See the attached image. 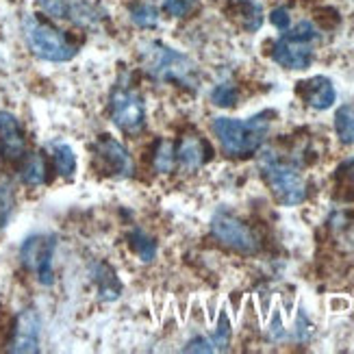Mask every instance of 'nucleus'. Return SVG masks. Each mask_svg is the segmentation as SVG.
I'll use <instances>...</instances> for the list:
<instances>
[{"label":"nucleus","mask_w":354,"mask_h":354,"mask_svg":"<svg viewBox=\"0 0 354 354\" xmlns=\"http://www.w3.org/2000/svg\"><path fill=\"white\" fill-rule=\"evenodd\" d=\"M55 250L57 235L53 233H33L20 245V263L35 276L39 285L50 287L55 283Z\"/></svg>","instance_id":"nucleus-6"},{"label":"nucleus","mask_w":354,"mask_h":354,"mask_svg":"<svg viewBox=\"0 0 354 354\" xmlns=\"http://www.w3.org/2000/svg\"><path fill=\"white\" fill-rule=\"evenodd\" d=\"M296 333H298V339L300 342H306V339H309V335H311V324H309V319H306L304 311H300V315H298Z\"/></svg>","instance_id":"nucleus-30"},{"label":"nucleus","mask_w":354,"mask_h":354,"mask_svg":"<svg viewBox=\"0 0 354 354\" xmlns=\"http://www.w3.org/2000/svg\"><path fill=\"white\" fill-rule=\"evenodd\" d=\"M26 155V140L18 118L9 111H0V157L5 161H22Z\"/></svg>","instance_id":"nucleus-11"},{"label":"nucleus","mask_w":354,"mask_h":354,"mask_svg":"<svg viewBox=\"0 0 354 354\" xmlns=\"http://www.w3.org/2000/svg\"><path fill=\"white\" fill-rule=\"evenodd\" d=\"M89 274H91V281L96 285L98 298L102 302H115L122 296V281L118 279V272L109 263L94 261V263L89 266Z\"/></svg>","instance_id":"nucleus-14"},{"label":"nucleus","mask_w":354,"mask_h":354,"mask_svg":"<svg viewBox=\"0 0 354 354\" xmlns=\"http://www.w3.org/2000/svg\"><path fill=\"white\" fill-rule=\"evenodd\" d=\"M198 7V0H163V9L172 18H185Z\"/></svg>","instance_id":"nucleus-26"},{"label":"nucleus","mask_w":354,"mask_h":354,"mask_svg":"<svg viewBox=\"0 0 354 354\" xmlns=\"http://www.w3.org/2000/svg\"><path fill=\"white\" fill-rule=\"evenodd\" d=\"M41 344V317L35 309H24L13 326L9 352L13 354H35Z\"/></svg>","instance_id":"nucleus-10"},{"label":"nucleus","mask_w":354,"mask_h":354,"mask_svg":"<svg viewBox=\"0 0 354 354\" xmlns=\"http://www.w3.org/2000/svg\"><path fill=\"white\" fill-rule=\"evenodd\" d=\"M24 37L28 48L33 50L35 57L44 59V61H50V64H66V61L74 59L79 48L76 44L55 26H50L48 22H44L35 15H28L24 18Z\"/></svg>","instance_id":"nucleus-4"},{"label":"nucleus","mask_w":354,"mask_h":354,"mask_svg":"<svg viewBox=\"0 0 354 354\" xmlns=\"http://www.w3.org/2000/svg\"><path fill=\"white\" fill-rule=\"evenodd\" d=\"M270 22L279 28V30H289V24H291V15L285 7H276L270 15Z\"/></svg>","instance_id":"nucleus-28"},{"label":"nucleus","mask_w":354,"mask_h":354,"mask_svg":"<svg viewBox=\"0 0 354 354\" xmlns=\"http://www.w3.org/2000/svg\"><path fill=\"white\" fill-rule=\"evenodd\" d=\"M131 20L140 28H155L159 24V11L155 5H148V3L135 5L131 9Z\"/></svg>","instance_id":"nucleus-23"},{"label":"nucleus","mask_w":354,"mask_h":354,"mask_svg":"<svg viewBox=\"0 0 354 354\" xmlns=\"http://www.w3.org/2000/svg\"><path fill=\"white\" fill-rule=\"evenodd\" d=\"M15 192L9 178H0V228H5L13 215Z\"/></svg>","instance_id":"nucleus-22"},{"label":"nucleus","mask_w":354,"mask_h":354,"mask_svg":"<svg viewBox=\"0 0 354 354\" xmlns=\"http://www.w3.org/2000/svg\"><path fill=\"white\" fill-rule=\"evenodd\" d=\"M335 133L344 146L354 144V104H342L335 113Z\"/></svg>","instance_id":"nucleus-19"},{"label":"nucleus","mask_w":354,"mask_h":354,"mask_svg":"<svg viewBox=\"0 0 354 354\" xmlns=\"http://www.w3.org/2000/svg\"><path fill=\"white\" fill-rule=\"evenodd\" d=\"M237 15H239V24L243 26V30H248V33H254V30H259L261 24H263V9H261V5L254 3V0H239Z\"/></svg>","instance_id":"nucleus-20"},{"label":"nucleus","mask_w":354,"mask_h":354,"mask_svg":"<svg viewBox=\"0 0 354 354\" xmlns=\"http://www.w3.org/2000/svg\"><path fill=\"white\" fill-rule=\"evenodd\" d=\"M20 178L26 187H39V185H44L46 178H48V165H46L44 155H39V152L28 155L20 170Z\"/></svg>","instance_id":"nucleus-17"},{"label":"nucleus","mask_w":354,"mask_h":354,"mask_svg":"<svg viewBox=\"0 0 354 354\" xmlns=\"http://www.w3.org/2000/svg\"><path fill=\"white\" fill-rule=\"evenodd\" d=\"M66 20H70L72 24L81 28H98L102 22V13L98 7L85 3V0H70Z\"/></svg>","instance_id":"nucleus-15"},{"label":"nucleus","mask_w":354,"mask_h":354,"mask_svg":"<svg viewBox=\"0 0 354 354\" xmlns=\"http://www.w3.org/2000/svg\"><path fill=\"white\" fill-rule=\"evenodd\" d=\"M50 155H53V163H55V170L61 178H72L76 174V155L70 144L66 142H50Z\"/></svg>","instance_id":"nucleus-16"},{"label":"nucleus","mask_w":354,"mask_h":354,"mask_svg":"<svg viewBox=\"0 0 354 354\" xmlns=\"http://www.w3.org/2000/svg\"><path fill=\"white\" fill-rule=\"evenodd\" d=\"M259 170L266 178L268 187L272 189L274 198L285 207L302 205L306 198V185L298 167L289 161H283L274 150H266L259 157Z\"/></svg>","instance_id":"nucleus-3"},{"label":"nucleus","mask_w":354,"mask_h":354,"mask_svg":"<svg viewBox=\"0 0 354 354\" xmlns=\"http://www.w3.org/2000/svg\"><path fill=\"white\" fill-rule=\"evenodd\" d=\"M319 39V30L313 22H298L272 48V59L285 70H306L313 64V44Z\"/></svg>","instance_id":"nucleus-5"},{"label":"nucleus","mask_w":354,"mask_h":354,"mask_svg":"<svg viewBox=\"0 0 354 354\" xmlns=\"http://www.w3.org/2000/svg\"><path fill=\"white\" fill-rule=\"evenodd\" d=\"M94 150H96V159H98L100 167L109 176H113V178L133 176L135 163H133L131 152L124 148V144L118 142L113 135H106V133L100 135L94 144Z\"/></svg>","instance_id":"nucleus-9"},{"label":"nucleus","mask_w":354,"mask_h":354,"mask_svg":"<svg viewBox=\"0 0 354 354\" xmlns=\"http://www.w3.org/2000/svg\"><path fill=\"white\" fill-rule=\"evenodd\" d=\"M129 243H131V250L140 257L144 263H150V261L157 259V241L152 239L146 230L133 228L129 233Z\"/></svg>","instance_id":"nucleus-18"},{"label":"nucleus","mask_w":354,"mask_h":354,"mask_svg":"<svg viewBox=\"0 0 354 354\" xmlns=\"http://www.w3.org/2000/svg\"><path fill=\"white\" fill-rule=\"evenodd\" d=\"M68 7H70V0H39V9L57 20H66Z\"/></svg>","instance_id":"nucleus-27"},{"label":"nucleus","mask_w":354,"mask_h":354,"mask_svg":"<svg viewBox=\"0 0 354 354\" xmlns=\"http://www.w3.org/2000/svg\"><path fill=\"white\" fill-rule=\"evenodd\" d=\"M152 165L159 174H170L176 165V148L172 146V142L161 140L155 148V157H152Z\"/></svg>","instance_id":"nucleus-21"},{"label":"nucleus","mask_w":354,"mask_h":354,"mask_svg":"<svg viewBox=\"0 0 354 354\" xmlns=\"http://www.w3.org/2000/svg\"><path fill=\"white\" fill-rule=\"evenodd\" d=\"M270 337H272V342H281V339H285V330H283L281 315H279V313L274 315V322L270 324Z\"/></svg>","instance_id":"nucleus-31"},{"label":"nucleus","mask_w":354,"mask_h":354,"mask_svg":"<svg viewBox=\"0 0 354 354\" xmlns=\"http://www.w3.org/2000/svg\"><path fill=\"white\" fill-rule=\"evenodd\" d=\"M211 155L213 150L205 140H200L196 135H185L176 148V163L183 170L196 172L211 159Z\"/></svg>","instance_id":"nucleus-13"},{"label":"nucleus","mask_w":354,"mask_h":354,"mask_svg":"<svg viewBox=\"0 0 354 354\" xmlns=\"http://www.w3.org/2000/svg\"><path fill=\"white\" fill-rule=\"evenodd\" d=\"M274 111L266 109L252 118L237 120V118H213L211 131L218 137V142L224 150V155L233 159H243L252 157L266 144L272 122H274Z\"/></svg>","instance_id":"nucleus-1"},{"label":"nucleus","mask_w":354,"mask_h":354,"mask_svg":"<svg viewBox=\"0 0 354 354\" xmlns=\"http://www.w3.org/2000/svg\"><path fill=\"white\" fill-rule=\"evenodd\" d=\"M211 102L215 106H222V109L235 106V102H237V89H235V85H230V83L215 85L213 91H211Z\"/></svg>","instance_id":"nucleus-25"},{"label":"nucleus","mask_w":354,"mask_h":354,"mask_svg":"<svg viewBox=\"0 0 354 354\" xmlns=\"http://www.w3.org/2000/svg\"><path fill=\"white\" fill-rule=\"evenodd\" d=\"M230 337H233V328H230V319H228L226 311H222L220 317H218V326H215L213 337H211V342H213V346H215V352H224V350H228V346H230Z\"/></svg>","instance_id":"nucleus-24"},{"label":"nucleus","mask_w":354,"mask_h":354,"mask_svg":"<svg viewBox=\"0 0 354 354\" xmlns=\"http://www.w3.org/2000/svg\"><path fill=\"white\" fill-rule=\"evenodd\" d=\"M144 70L161 83H172L185 89H198L200 72L194 61L161 41H146L140 50Z\"/></svg>","instance_id":"nucleus-2"},{"label":"nucleus","mask_w":354,"mask_h":354,"mask_svg":"<svg viewBox=\"0 0 354 354\" xmlns=\"http://www.w3.org/2000/svg\"><path fill=\"white\" fill-rule=\"evenodd\" d=\"M296 91L302 98V102L315 111L330 109L337 100V89H335V85L328 76H311V79L300 81Z\"/></svg>","instance_id":"nucleus-12"},{"label":"nucleus","mask_w":354,"mask_h":354,"mask_svg":"<svg viewBox=\"0 0 354 354\" xmlns=\"http://www.w3.org/2000/svg\"><path fill=\"white\" fill-rule=\"evenodd\" d=\"M109 113L113 124L127 135H137L146 127V102L140 96V91L133 87L115 85L111 89Z\"/></svg>","instance_id":"nucleus-7"},{"label":"nucleus","mask_w":354,"mask_h":354,"mask_svg":"<svg viewBox=\"0 0 354 354\" xmlns=\"http://www.w3.org/2000/svg\"><path fill=\"white\" fill-rule=\"evenodd\" d=\"M185 352H205V354H209V352H215V346H213L211 339H207V337H194V339L185 346Z\"/></svg>","instance_id":"nucleus-29"},{"label":"nucleus","mask_w":354,"mask_h":354,"mask_svg":"<svg viewBox=\"0 0 354 354\" xmlns=\"http://www.w3.org/2000/svg\"><path fill=\"white\" fill-rule=\"evenodd\" d=\"M211 235L220 243L228 245V248H233L241 254H254L259 252V245H261L254 230L226 211H218L211 218Z\"/></svg>","instance_id":"nucleus-8"}]
</instances>
